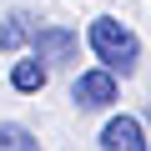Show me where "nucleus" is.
Returning <instances> with one entry per match:
<instances>
[{"label":"nucleus","instance_id":"obj_1","mask_svg":"<svg viewBox=\"0 0 151 151\" xmlns=\"http://www.w3.org/2000/svg\"><path fill=\"white\" fill-rule=\"evenodd\" d=\"M86 45L96 50V60L116 76H131L136 70V60H141V40H136V30H126L116 15H96L91 25H86Z\"/></svg>","mask_w":151,"mask_h":151},{"label":"nucleus","instance_id":"obj_2","mask_svg":"<svg viewBox=\"0 0 151 151\" xmlns=\"http://www.w3.org/2000/svg\"><path fill=\"white\" fill-rule=\"evenodd\" d=\"M70 101L81 106V111H106L111 101H116V76L101 65V70H81L70 81Z\"/></svg>","mask_w":151,"mask_h":151},{"label":"nucleus","instance_id":"obj_3","mask_svg":"<svg viewBox=\"0 0 151 151\" xmlns=\"http://www.w3.org/2000/svg\"><path fill=\"white\" fill-rule=\"evenodd\" d=\"M30 45H35V60L50 70V65H70V60H76L81 35H76V30H60V25H45V30L30 35Z\"/></svg>","mask_w":151,"mask_h":151},{"label":"nucleus","instance_id":"obj_4","mask_svg":"<svg viewBox=\"0 0 151 151\" xmlns=\"http://www.w3.org/2000/svg\"><path fill=\"white\" fill-rule=\"evenodd\" d=\"M101 151H146V131L136 116H111L101 131Z\"/></svg>","mask_w":151,"mask_h":151},{"label":"nucleus","instance_id":"obj_5","mask_svg":"<svg viewBox=\"0 0 151 151\" xmlns=\"http://www.w3.org/2000/svg\"><path fill=\"white\" fill-rule=\"evenodd\" d=\"M30 35H35V20L25 10H10L0 20V50H20V45H30Z\"/></svg>","mask_w":151,"mask_h":151},{"label":"nucleus","instance_id":"obj_6","mask_svg":"<svg viewBox=\"0 0 151 151\" xmlns=\"http://www.w3.org/2000/svg\"><path fill=\"white\" fill-rule=\"evenodd\" d=\"M45 76H50V70H45L40 60H15V65H10V86H15L20 96H35V91L45 86Z\"/></svg>","mask_w":151,"mask_h":151},{"label":"nucleus","instance_id":"obj_7","mask_svg":"<svg viewBox=\"0 0 151 151\" xmlns=\"http://www.w3.org/2000/svg\"><path fill=\"white\" fill-rule=\"evenodd\" d=\"M0 151H40V141L20 121H0Z\"/></svg>","mask_w":151,"mask_h":151},{"label":"nucleus","instance_id":"obj_8","mask_svg":"<svg viewBox=\"0 0 151 151\" xmlns=\"http://www.w3.org/2000/svg\"><path fill=\"white\" fill-rule=\"evenodd\" d=\"M146 121H151V106H146Z\"/></svg>","mask_w":151,"mask_h":151}]
</instances>
